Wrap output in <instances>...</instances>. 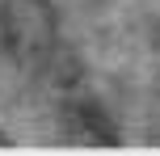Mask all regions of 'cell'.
<instances>
[{"instance_id":"7a4b0ae2","label":"cell","mask_w":160,"mask_h":156,"mask_svg":"<svg viewBox=\"0 0 160 156\" xmlns=\"http://www.w3.org/2000/svg\"><path fill=\"white\" fill-rule=\"evenodd\" d=\"M63 123L72 127L80 139H88V143H114V131H110V123H105L101 106H97L93 97H76V101H68Z\"/></svg>"},{"instance_id":"6da1fadb","label":"cell","mask_w":160,"mask_h":156,"mask_svg":"<svg viewBox=\"0 0 160 156\" xmlns=\"http://www.w3.org/2000/svg\"><path fill=\"white\" fill-rule=\"evenodd\" d=\"M59 47V17L47 0H0V51L25 68L51 63Z\"/></svg>"}]
</instances>
